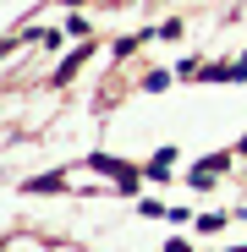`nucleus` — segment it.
Instances as JSON below:
<instances>
[{"label":"nucleus","instance_id":"6e6552de","mask_svg":"<svg viewBox=\"0 0 247 252\" xmlns=\"http://www.w3.org/2000/svg\"><path fill=\"white\" fill-rule=\"evenodd\" d=\"M236 252H247V247H236Z\"/></svg>","mask_w":247,"mask_h":252},{"label":"nucleus","instance_id":"423d86ee","mask_svg":"<svg viewBox=\"0 0 247 252\" xmlns=\"http://www.w3.org/2000/svg\"><path fill=\"white\" fill-rule=\"evenodd\" d=\"M165 252H192V247H187L181 236H171V241H165Z\"/></svg>","mask_w":247,"mask_h":252},{"label":"nucleus","instance_id":"0eeeda50","mask_svg":"<svg viewBox=\"0 0 247 252\" xmlns=\"http://www.w3.org/2000/svg\"><path fill=\"white\" fill-rule=\"evenodd\" d=\"M66 6H82V0H66Z\"/></svg>","mask_w":247,"mask_h":252},{"label":"nucleus","instance_id":"20e7f679","mask_svg":"<svg viewBox=\"0 0 247 252\" xmlns=\"http://www.w3.org/2000/svg\"><path fill=\"white\" fill-rule=\"evenodd\" d=\"M171 164H176V154L165 148V154H154V159H148V176H154V181H165V176H171Z\"/></svg>","mask_w":247,"mask_h":252},{"label":"nucleus","instance_id":"39448f33","mask_svg":"<svg viewBox=\"0 0 247 252\" xmlns=\"http://www.w3.org/2000/svg\"><path fill=\"white\" fill-rule=\"evenodd\" d=\"M143 88H148V94H159V88H171V71H154V77H143Z\"/></svg>","mask_w":247,"mask_h":252},{"label":"nucleus","instance_id":"f03ea898","mask_svg":"<svg viewBox=\"0 0 247 252\" xmlns=\"http://www.w3.org/2000/svg\"><path fill=\"white\" fill-rule=\"evenodd\" d=\"M225 164H231V154H203V159H198V170H192V187H209V181L225 170Z\"/></svg>","mask_w":247,"mask_h":252},{"label":"nucleus","instance_id":"7ed1b4c3","mask_svg":"<svg viewBox=\"0 0 247 252\" xmlns=\"http://www.w3.org/2000/svg\"><path fill=\"white\" fill-rule=\"evenodd\" d=\"M88 50H94V44H82V50H71V55H66V61L55 66V77H50V82H71V77L82 71V61H88Z\"/></svg>","mask_w":247,"mask_h":252},{"label":"nucleus","instance_id":"f257e3e1","mask_svg":"<svg viewBox=\"0 0 247 252\" xmlns=\"http://www.w3.org/2000/svg\"><path fill=\"white\" fill-rule=\"evenodd\" d=\"M88 164H94V170H105L121 192H138V170H132V164H121V159H110V154H88Z\"/></svg>","mask_w":247,"mask_h":252}]
</instances>
